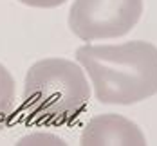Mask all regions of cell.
Here are the masks:
<instances>
[{"instance_id":"cell-2","label":"cell","mask_w":157,"mask_h":146,"mask_svg":"<svg viewBox=\"0 0 157 146\" xmlns=\"http://www.w3.org/2000/svg\"><path fill=\"white\" fill-rule=\"evenodd\" d=\"M90 99V85L83 67L67 58H44L33 63L24 81V108L36 123L71 125Z\"/></svg>"},{"instance_id":"cell-6","label":"cell","mask_w":157,"mask_h":146,"mask_svg":"<svg viewBox=\"0 0 157 146\" xmlns=\"http://www.w3.org/2000/svg\"><path fill=\"white\" fill-rule=\"evenodd\" d=\"M18 2H22V4H25V6H29V7L49 9V7H58V6H62L67 0H18Z\"/></svg>"},{"instance_id":"cell-3","label":"cell","mask_w":157,"mask_h":146,"mask_svg":"<svg viewBox=\"0 0 157 146\" xmlns=\"http://www.w3.org/2000/svg\"><path fill=\"white\" fill-rule=\"evenodd\" d=\"M143 15V0H74L69 11V29L79 40L121 38Z\"/></svg>"},{"instance_id":"cell-5","label":"cell","mask_w":157,"mask_h":146,"mask_svg":"<svg viewBox=\"0 0 157 146\" xmlns=\"http://www.w3.org/2000/svg\"><path fill=\"white\" fill-rule=\"evenodd\" d=\"M15 96L16 87L11 72L0 63V132L7 128L15 114Z\"/></svg>"},{"instance_id":"cell-4","label":"cell","mask_w":157,"mask_h":146,"mask_svg":"<svg viewBox=\"0 0 157 146\" xmlns=\"http://www.w3.org/2000/svg\"><path fill=\"white\" fill-rule=\"evenodd\" d=\"M79 143L83 146L123 144V146H144L146 139L136 123L117 114L96 115L81 132Z\"/></svg>"},{"instance_id":"cell-1","label":"cell","mask_w":157,"mask_h":146,"mask_svg":"<svg viewBox=\"0 0 157 146\" xmlns=\"http://www.w3.org/2000/svg\"><path fill=\"white\" fill-rule=\"evenodd\" d=\"M76 60L103 105H134L157 94V47L150 42L81 45Z\"/></svg>"}]
</instances>
